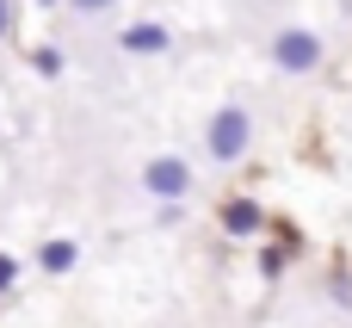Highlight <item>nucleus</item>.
I'll return each instance as SVG.
<instances>
[{
	"label": "nucleus",
	"mask_w": 352,
	"mask_h": 328,
	"mask_svg": "<svg viewBox=\"0 0 352 328\" xmlns=\"http://www.w3.org/2000/svg\"><path fill=\"white\" fill-rule=\"evenodd\" d=\"M37 6H56V0H37Z\"/></svg>",
	"instance_id": "nucleus-13"
},
{
	"label": "nucleus",
	"mask_w": 352,
	"mask_h": 328,
	"mask_svg": "<svg viewBox=\"0 0 352 328\" xmlns=\"http://www.w3.org/2000/svg\"><path fill=\"white\" fill-rule=\"evenodd\" d=\"M260 273L278 279V273H285V248H266V254H260Z\"/></svg>",
	"instance_id": "nucleus-8"
},
{
	"label": "nucleus",
	"mask_w": 352,
	"mask_h": 328,
	"mask_svg": "<svg viewBox=\"0 0 352 328\" xmlns=\"http://www.w3.org/2000/svg\"><path fill=\"white\" fill-rule=\"evenodd\" d=\"M74 260H80L74 242H43V248H37V267H43V273H74Z\"/></svg>",
	"instance_id": "nucleus-6"
},
{
	"label": "nucleus",
	"mask_w": 352,
	"mask_h": 328,
	"mask_svg": "<svg viewBox=\"0 0 352 328\" xmlns=\"http://www.w3.org/2000/svg\"><path fill=\"white\" fill-rule=\"evenodd\" d=\"M248 143H254V118L241 112V105H223L210 124H204V149H210V161H241L248 155Z\"/></svg>",
	"instance_id": "nucleus-1"
},
{
	"label": "nucleus",
	"mask_w": 352,
	"mask_h": 328,
	"mask_svg": "<svg viewBox=\"0 0 352 328\" xmlns=\"http://www.w3.org/2000/svg\"><path fill=\"white\" fill-rule=\"evenodd\" d=\"M272 62H278L285 74H316V68H322V37L303 31V25H285V31L272 37Z\"/></svg>",
	"instance_id": "nucleus-2"
},
{
	"label": "nucleus",
	"mask_w": 352,
	"mask_h": 328,
	"mask_svg": "<svg viewBox=\"0 0 352 328\" xmlns=\"http://www.w3.org/2000/svg\"><path fill=\"white\" fill-rule=\"evenodd\" d=\"M68 6H74V12H80V19H99V12H111V6H118V0H68Z\"/></svg>",
	"instance_id": "nucleus-9"
},
{
	"label": "nucleus",
	"mask_w": 352,
	"mask_h": 328,
	"mask_svg": "<svg viewBox=\"0 0 352 328\" xmlns=\"http://www.w3.org/2000/svg\"><path fill=\"white\" fill-rule=\"evenodd\" d=\"M260 223H266V211H260L254 198H229V205H223V229H229L235 242H241V236H260Z\"/></svg>",
	"instance_id": "nucleus-5"
},
{
	"label": "nucleus",
	"mask_w": 352,
	"mask_h": 328,
	"mask_svg": "<svg viewBox=\"0 0 352 328\" xmlns=\"http://www.w3.org/2000/svg\"><path fill=\"white\" fill-rule=\"evenodd\" d=\"M328 298H334V304H346V310H352V279H334V285H328Z\"/></svg>",
	"instance_id": "nucleus-11"
},
{
	"label": "nucleus",
	"mask_w": 352,
	"mask_h": 328,
	"mask_svg": "<svg viewBox=\"0 0 352 328\" xmlns=\"http://www.w3.org/2000/svg\"><path fill=\"white\" fill-rule=\"evenodd\" d=\"M12 285H19V260H12V254H0V291H12Z\"/></svg>",
	"instance_id": "nucleus-10"
},
{
	"label": "nucleus",
	"mask_w": 352,
	"mask_h": 328,
	"mask_svg": "<svg viewBox=\"0 0 352 328\" xmlns=\"http://www.w3.org/2000/svg\"><path fill=\"white\" fill-rule=\"evenodd\" d=\"M118 43H124L130 56H161V50L173 43V31H167V25H155V19H142V25H124V31H118Z\"/></svg>",
	"instance_id": "nucleus-4"
},
{
	"label": "nucleus",
	"mask_w": 352,
	"mask_h": 328,
	"mask_svg": "<svg viewBox=\"0 0 352 328\" xmlns=\"http://www.w3.org/2000/svg\"><path fill=\"white\" fill-rule=\"evenodd\" d=\"M12 31V0H0V37Z\"/></svg>",
	"instance_id": "nucleus-12"
},
{
	"label": "nucleus",
	"mask_w": 352,
	"mask_h": 328,
	"mask_svg": "<svg viewBox=\"0 0 352 328\" xmlns=\"http://www.w3.org/2000/svg\"><path fill=\"white\" fill-rule=\"evenodd\" d=\"M142 192H148V198H161V205L186 198V192H192V167H186L179 155H155V161L142 167Z\"/></svg>",
	"instance_id": "nucleus-3"
},
{
	"label": "nucleus",
	"mask_w": 352,
	"mask_h": 328,
	"mask_svg": "<svg viewBox=\"0 0 352 328\" xmlns=\"http://www.w3.org/2000/svg\"><path fill=\"white\" fill-rule=\"evenodd\" d=\"M62 68H68V56H62L56 43H43V50H37V74H50V81H56Z\"/></svg>",
	"instance_id": "nucleus-7"
}]
</instances>
